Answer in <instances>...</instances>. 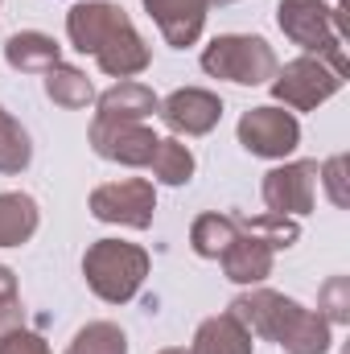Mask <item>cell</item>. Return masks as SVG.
Here are the masks:
<instances>
[{"label": "cell", "mask_w": 350, "mask_h": 354, "mask_svg": "<svg viewBox=\"0 0 350 354\" xmlns=\"http://www.w3.org/2000/svg\"><path fill=\"white\" fill-rule=\"evenodd\" d=\"M66 33H71V46L79 54H91L99 62V71L111 79H132V75L149 71V62H153L145 37L136 33L132 17L120 4H107V0L75 4L66 12Z\"/></svg>", "instance_id": "obj_1"}, {"label": "cell", "mask_w": 350, "mask_h": 354, "mask_svg": "<svg viewBox=\"0 0 350 354\" xmlns=\"http://www.w3.org/2000/svg\"><path fill=\"white\" fill-rule=\"evenodd\" d=\"M231 313L260 338H272L284 354H326L330 351V322L313 309H301L293 297L272 288H252L231 301Z\"/></svg>", "instance_id": "obj_2"}, {"label": "cell", "mask_w": 350, "mask_h": 354, "mask_svg": "<svg viewBox=\"0 0 350 354\" xmlns=\"http://www.w3.org/2000/svg\"><path fill=\"white\" fill-rule=\"evenodd\" d=\"M276 25L293 46H301L309 58H322L334 75L347 79V50H342V8L322 0H280Z\"/></svg>", "instance_id": "obj_3"}, {"label": "cell", "mask_w": 350, "mask_h": 354, "mask_svg": "<svg viewBox=\"0 0 350 354\" xmlns=\"http://www.w3.org/2000/svg\"><path fill=\"white\" fill-rule=\"evenodd\" d=\"M83 276L99 301L124 305L140 292V284L149 276V252L136 243H124V239H99L83 256Z\"/></svg>", "instance_id": "obj_4"}, {"label": "cell", "mask_w": 350, "mask_h": 354, "mask_svg": "<svg viewBox=\"0 0 350 354\" xmlns=\"http://www.w3.org/2000/svg\"><path fill=\"white\" fill-rule=\"evenodd\" d=\"M276 54L272 46L256 37V33H223L214 37L206 50H202V71L214 75V79H227V83H239V87H260L272 83L276 75Z\"/></svg>", "instance_id": "obj_5"}, {"label": "cell", "mask_w": 350, "mask_h": 354, "mask_svg": "<svg viewBox=\"0 0 350 354\" xmlns=\"http://www.w3.org/2000/svg\"><path fill=\"white\" fill-rule=\"evenodd\" d=\"M342 75H334L322 58H293L288 66H276V75H272V95H276V103H284V107H293V111H313V107H322L326 99H334L338 91H342Z\"/></svg>", "instance_id": "obj_6"}, {"label": "cell", "mask_w": 350, "mask_h": 354, "mask_svg": "<svg viewBox=\"0 0 350 354\" xmlns=\"http://www.w3.org/2000/svg\"><path fill=\"white\" fill-rule=\"evenodd\" d=\"M91 214L99 223H120V227L145 231V227H153V214H157V189L145 177L95 185L91 189Z\"/></svg>", "instance_id": "obj_7"}, {"label": "cell", "mask_w": 350, "mask_h": 354, "mask_svg": "<svg viewBox=\"0 0 350 354\" xmlns=\"http://www.w3.org/2000/svg\"><path fill=\"white\" fill-rule=\"evenodd\" d=\"M157 140L161 136L140 120H91V149L103 161H116L128 169H149Z\"/></svg>", "instance_id": "obj_8"}, {"label": "cell", "mask_w": 350, "mask_h": 354, "mask_svg": "<svg viewBox=\"0 0 350 354\" xmlns=\"http://www.w3.org/2000/svg\"><path fill=\"white\" fill-rule=\"evenodd\" d=\"M239 145H243L252 157L284 161V157L301 145V124H297V115L284 111V107H252V111H243V120H239Z\"/></svg>", "instance_id": "obj_9"}, {"label": "cell", "mask_w": 350, "mask_h": 354, "mask_svg": "<svg viewBox=\"0 0 350 354\" xmlns=\"http://www.w3.org/2000/svg\"><path fill=\"white\" fill-rule=\"evenodd\" d=\"M260 194L268 214H288V218L309 214L313 198H317V161H284V165L268 169Z\"/></svg>", "instance_id": "obj_10"}, {"label": "cell", "mask_w": 350, "mask_h": 354, "mask_svg": "<svg viewBox=\"0 0 350 354\" xmlns=\"http://www.w3.org/2000/svg\"><path fill=\"white\" fill-rule=\"evenodd\" d=\"M161 120L181 132V136H206L219 120H223V99L214 91H202V87H181L174 95H165L157 103Z\"/></svg>", "instance_id": "obj_11"}, {"label": "cell", "mask_w": 350, "mask_h": 354, "mask_svg": "<svg viewBox=\"0 0 350 354\" xmlns=\"http://www.w3.org/2000/svg\"><path fill=\"white\" fill-rule=\"evenodd\" d=\"M145 8L157 21V29L165 33V41L174 50H185V46H194L202 37L210 0H145Z\"/></svg>", "instance_id": "obj_12"}, {"label": "cell", "mask_w": 350, "mask_h": 354, "mask_svg": "<svg viewBox=\"0 0 350 354\" xmlns=\"http://www.w3.org/2000/svg\"><path fill=\"white\" fill-rule=\"evenodd\" d=\"M219 260H223V272H227V280L256 288V284H264V280L272 276V260H276V252H272L264 239L248 235V231H239V235L231 239V248H227Z\"/></svg>", "instance_id": "obj_13"}, {"label": "cell", "mask_w": 350, "mask_h": 354, "mask_svg": "<svg viewBox=\"0 0 350 354\" xmlns=\"http://www.w3.org/2000/svg\"><path fill=\"white\" fill-rule=\"evenodd\" d=\"M4 62L21 75H46L50 66L62 62V46L50 37V33H37V29H21L4 41Z\"/></svg>", "instance_id": "obj_14"}, {"label": "cell", "mask_w": 350, "mask_h": 354, "mask_svg": "<svg viewBox=\"0 0 350 354\" xmlns=\"http://www.w3.org/2000/svg\"><path fill=\"white\" fill-rule=\"evenodd\" d=\"M252 338H256V334L227 309V313L206 317V322L198 326L190 354H252V346H256Z\"/></svg>", "instance_id": "obj_15"}, {"label": "cell", "mask_w": 350, "mask_h": 354, "mask_svg": "<svg viewBox=\"0 0 350 354\" xmlns=\"http://www.w3.org/2000/svg\"><path fill=\"white\" fill-rule=\"evenodd\" d=\"M157 95L145 87V83H132V79H120L111 91L99 95V107H95V120H149L157 111Z\"/></svg>", "instance_id": "obj_16"}, {"label": "cell", "mask_w": 350, "mask_h": 354, "mask_svg": "<svg viewBox=\"0 0 350 354\" xmlns=\"http://www.w3.org/2000/svg\"><path fill=\"white\" fill-rule=\"evenodd\" d=\"M42 214L29 194H0V248H21L33 239Z\"/></svg>", "instance_id": "obj_17"}, {"label": "cell", "mask_w": 350, "mask_h": 354, "mask_svg": "<svg viewBox=\"0 0 350 354\" xmlns=\"http://www.w3.org/2000/svg\"><path fill=\"white\" fill-rule=\"evenodd\" d=\"M235 235H239L235 214H219V210H210V214H198V218H194V227H190V248H194L202 260H219V256L231 248Z\"/></svg>", "instance_id": "obj_18"}, {"label": "cell", "mask_w": 350, "mask_h": 354, "mask_svg": "<svg viewBox=\"0 0 350 354\" xmlns=\"http://www.w3.org/2000/svg\"><path fill=\"white\" fill-rule=\"evenodd\" d=\"M46 95H50L58 107L79 111V107H87L91 99H95V87H91V79L79 71V66L58 62V66H50V71H46Z\"/></svg>", "instance_id": "obj_19"}, {"label": "cell", "mask_w": 350, "mask_h": 354, "mask_svg": "<svg viewBox=\"0 0 350 354\" xmlns=\"http://www.w3.org/2000/svg\"><path fill=\"white\" fill-rule=\"evenodd\" d=\"M235 223H239V231H248V235L264 239L272 252L293 248V243L301 239V223H297V218H288V214H256V218L235 214Z\"/></svg>", "instance_id": "obj_20"}, {"label": "cell", "mask_w": 350, "mask_h": 354, "mask_svg": "<svg viewBox=\"0 0 350 354\" xmlns=\"http://www.w3.org/2000/svg\"><path fill=\"white\" fill-rule=\"evenodd\" d=\"M149 169L157 174V181H165V185H185V181L194 177V153H190V145H181L177 136L157 140V153H153Z\"/></svg>", "instance_id": "obj_21"}, {"label": "cell", "mask_w": 350, "mask_h": 354, "mask_svg": "<svg viewBox=\"0 0 350 354\" xmlns=\"http://www.w3.org/2000/svg\"><path fill=\"white\" fill-rule=\"evenodd\" d=\"M66 354H128V338L116 322H91L71 338Z\"/></svg>", "instance_id": "obj_22"}, {"label": "cell", "mask_w": 350, "mask_h": 354, "mask_svg": "<svg viewBox=\"0 0 350 354\" xmlns=\"http://www.w3.org/2000/svg\"><path fill=\"white\" fill-rule=\"evenodd\" d=\"M29 161H33L29 132L8 111H0V174H21V169H29Z\"/></svg>", "instance_id": "obj_23"}, {"label": "cell", "mask_w": 350, "mask_h": 354, "mask_svg": "<svg viewBox=\"0 0 350 354\" xmlns=\"http://www.w3.org/2000/svg\"><path fill=\"white\" fill-rule=\"evenodd\" d=\"M317 313L330 326H347L350 322V276H330L317 288Z\"/></svg>", "instance_id": "obj_24"}, {"label": "cell", "mask_w": 350, "mask_h": 354, "mask_svg": "<svg viewBox=\"0 0 350 354\" xmlns=\"http://www.w3.org/2000/svg\"><path fill=\"white\" fill-rule=\"evenodd\" d=\"M12 326H21V292L12 268L0 264V334H8Z\"/></svg>", "instance_id": "obj_25"}, {"label": "cell", "mask_w": 350, "mask_h": 354, "mask_svg": "<svg viewBox=\"0 0 350 354\" xmlns=\"http://www.w3.org/2000/svg\"><path fill=\"white\" fill-rule=\"evenodd\" d=\"M317 181L326 185V194H330V202L334 206H347L350 202V189H347V157L338 153V157H330L326 165H317Z\"/></svg>", "instance_id": "obj_26"}, {"label": "cell", "mask_w": 350, "mask_h": 354, "mask_svg": "<svg viewBox=\"0 0 350 354\" xmlns=\"http://www.w3.org/2000/svg\"><path fill=\"white\" fill-rule=\"evenodd\" d=\"M0 354H50L46 338L25 330V326H12L8 334H0Z\"/></svg>", "instance_id": "obj_27"}, {"label": "cell", "mask_w": 350, "mask_h": 354, "mask_svg": "<svg viewBox=\"0 0 350 354\" xmlns=\"http://www.w3.org/2000/svg\"><path fill=\"white\" fill-rule=\"evenodd\" d=\"M210 4H235V0H210Z\"/></svg>", "instance_id": "obj_28"}, {"label": "cell", "mask_w": 350, "mask_h": 354, "mask_svg": "<svg viewBox=\"0 0 350 354\" xmlns=\"http://www.w3.org/2000/svg\"><path fill=\"white\" fill-rule=\"evenodd\" d=\"M161 354H190V351H161Z\"/></svg>", "instance_id": "obj_29"}]
</instances>
